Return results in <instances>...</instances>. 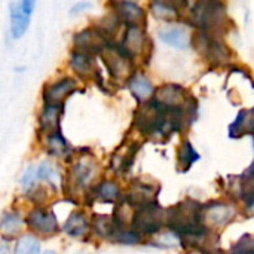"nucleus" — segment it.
I'll return each mask as SVG.
<instances>
[{
    "label": "nucleus",
    "mask_w": 254,
    "mask_h": 254,
    "mask_svg": "<svg viewBox=\"0 0 254 254\" xmlns=\"http://www.w3.org/2000/svg\"><path fill=\"white\" fill-rule=\"evenodd\" d=\"M76 88H77V83L71 77L61 79V80L46 86V89L43 92L45 104H48V106H63V103L76 91Z\"/></svg>",
    "instance_id": "9b49d317"
},
{
    "label": "nucleus",
    "mask_w": 254,
    "mask_h": 254,
    "mask_svg": "<svg viewBox=\"0 0 254 254\" xmlns=\"http://www.w3.org/2000/svg\"><path fill=\"white\" fill-rule=\"evenodd\" d=\"M158 188L149 185V183H143V182H135L131 185L128 195H127V202L129 205H135L138 208L146 207V205H152V204H158Z\"/></svg>",
    "instance_id": "f8f14e48"
},
{
    "label": "nucleus",
    "mask_w": 254,
    "mask_h": 254,
    "mask_svg": "<svg viewBox=\"0 0 254 254\" xmlns=\"http://www.w3.org/2000/svg\"><path fill=\"white\" fill-rule=\"evenodd\" d=\"M135 153H137V146L134 144H128V146H122L115 155H113V159H112V168L116 170V171H128L129 167L132 165L134 162V158H135Z\"/></svg>",
    "instance_id": "4be33fe9"
},
{
    "label": "nucleus",
    "mask_w": 254,
    "mask_h": 254,
    "mask_svg": "<svg viewBox=\"0 0 254 254\" xmlns=\"http://www.w3.org/2000/svg\"><path fill=\"white\" fill-rule=\"evenodd\" d=\"M210 254H254V237L253 235H244L241 237L231 249V252L223 253L220 250L211 252Z\"/></svg>",
    "instance_id": "c85d7f7f"
},
{
    "label": "nucleus",
    "mask_w": 254,
    "mask_h": 254,
    "mask_svg": "<svg viewBox=\"0 0 254 254\" xmlns=\"http://www.w3.org/2000/svg\"><path fill=\"white\" fill-rule=\"evenodd\" d=\"M74 48L77 52L83 54H92V52H101L107 45V34L101 28H86L74 36Z\"/></svg>",
    "instance_id": "0eeeda50"
},
{
    "label": "nucleus",
    "mask_w": 254,
    "mask_h": 254,
    "mask_svg": "<svg viewBox=\"0 0 254 254\" xmlns=\"http://www.w3.org/2000/svg\"><path fill=\"white\" fill-rule=\"evenodd\" d=\"M95 162L92 159H80L70 170V183L74 192H82L89 188L95 177Z\"/></svg>",
    "instance_id": "1a4fd4ad"
},
{
    "label": "nucleus",
    "mask_w": 254,
    "mask_h": 254,
    "mask_svg": "<svg viewBox=\"0 0 254 254\" xmlns=\"http://www.w3.org/2000/svg\"><path fill=\"white\" fill-rule=\"evenodd\" d=\"M190 22L202 33L216 34L226 27V9L219 1H198L190 10Z\"/></svg>",
    "instance_id": "f03ea898"
},
{
    "label": "nucleus",
    "mask_w": 254,
    "mask_h": 254,
    "mask_svg": "<svg viewBox=\"0 0 254 254\" xmlns=\"http://www.w3.org/2000/svg\"><path fill=\"white\" fill-rule=\"evenodd\" d=\"M244 176H246V177H252V179H254V162H253V165L246 171V174H244Z\"/></svg>",
    "instance_id": "72a5a7b5"
},
{
    "label": "nucleus",
    "mask_w": 254,
    "mask_h": 254,
    "mask_svg": "<svg viewBox=\"0 0 254 254\" xmlns=\"http://www.w3.org/2000/svg\"><path fill=\"white\" fill-rule=\"evenodd\" d=\"M94 196L104 202H116L121 198V189L115 182H103L95 188Z\"/></svg>",
    "instance_id": "a878e982"
},
{
    "label": "nucleus",
    "mask_w": 254,
    "mask_h": 254,
    "mask_svg": "<svg viewBox=\"0 0 254 254\" xmlns=\"http://www.w3.org/2000/svg\"><path fill=\"white\" fill-rule=\"evenodd\" d=\"M22 228V220L16 213H6L0 219V234L3 237H15Z\"/></svg>",
    "instance_id": "bb28decb"
},
{
    "label": "nucleus",
    "mask_w": 254,
    "mask_h": 254,
    "mask_svg": "<svg viewBox=\"0 0 254 254\" xmlns=\"http://www.w3.org/2000/svg\"><path fill=\"white\" fill-rule=\"evenodd\" d=\"M254 112L249 110H243L240 112V115L237 116L235 122L231 125V132L229 135L232 138H240L244 134H254Z\"/></svg>",
    "instance_id": "412c9836"
},
{
    "label": "nucleus",
    "mask_w": 254,
    "mask_h": 254,
    "mask_svg": "<svg viewBox=\"0 0 254 254\" xmlns=\"http://www.w3.org/2000/svg\"><path fill=\"white\" fill-rule=\"evenodd\" d=\"M150 9L153 12V15H156L158 18H164V19H173L176 16H179V9L174 3H168V1H153L150 4Z\"/></svg>",
    "instance_id": "c756f323"
},
{
    "label": "nucleus",
    "mask_w": 254,
    "mask_h": 254,
    "mask_svg": "<svg viewBox=\"0 0 254 254\" xmlns=\"http://www.w3.org/2000/svg\"><path fill=\"white\" fill-rule=\"evenodd\" d=\"M92 228L95 231V234L104 240H113L116 231H118V226L115 225L113 219L107 217V216H103V214H97L94 216V220H92Z\"/></svg>",
    "instance_id": "b1692460"
},
{
    "label": "nucleus",
    "mask_w": 254,
    "mask_h": 254,
    "mask_svg": "<svg viewBox=\"0 0 254 254\" xmlns=\"http://www.w3.org/2000/svg\"><path fill=\"white\" fill-rule=\"evenodd\" d=\"M152 100H155L156 103L168 109H183L195 98L190 97L189 92L183 86L176 85V83H168L156 89Z\"/></svg>",
    "instance_id": "423d86ee"
},
{
    "label": "nucleus",
    "mask_w": 254,
    "mask_h": 254,
    "mask_svg": "<svg viewBox=\"0 0 254 254\" xmlns=\"http://www.w3.org/2000/svg\"><path fill=\"white\" fill-rule=\"evenodd\" d=\"M167 222V211H164L158 204L141 207L135 211L131 226L132 231L141 235H152L161 231Z\"/></svg>",
    "instance_id": "7ed1b4c3"
},
{
    "label": "nucleus",
    "mask_w": 254,
    "mask_h": 254,
    "mask_svg": "<svg viewBox=\"0 0 254 254\" xmlns=\"http://www.w3.org/2000/svg\"><path fill=\"white\" fill-rule=\"evenodd\" d=\"M60 121H61V106L45 104V109L42 110L40 118H39L40 131L46 137L57 134L60 131Z\"/></svg>",
    "instance_id": "dca6fc26"
},
{
    "label": "nucleus",
    "mask_w": 254,
    "mask_h": 254,
    "mask_svg": "<svg viewBox=\"0 0 254 254\" xmlns=\"http://www.w3.org/2000/svg\"><path fill=\"white\" fill-rule=\"evenodd\" d=\"M198 159H199V155L192 147V144L188 140L183 141V144H182V147L179 150V167H180V170L188 171L193 165V162L198 161Z\"/></svg>",
    "instance_id": "cd10ccee"
},
{
    "label": "nucleus",
    "mask_w": 254,
    "mask_h": 254,
    "mask_svg": "<svg viewBox=\"0 0 254 254\" xmlns=\"http://www.w3.org/2000/svg\"><path fill=\"white\" fill-rule=\"evenodd\" d=\"M60 174L57 171V168L49 164V162H42L39 165H33L30 167L25 174L22 176V188L30 192V189H33L39 182H46L51 186L55 188V183L58 180Z\"/></svg>",
    "instance_id": "6e6552de"
},
{
    "label": "nucleus",
    "mask_w": 254,
    "mask_h": 254,
    "mask_svg": "<svg viewBox=\"0 0 254 254\" xmlns=\"http://www.w3.org/2000/svg\"><path fill=\"white\" fill-rule=\"evenodd\" d=\"M146 43H147V39H146L144 30L140 25H128L124 34L121 48L127 52V55H129L131 58H135L144 52Z\"/></svg>",
    "instance_id": "ddd939ff"
},
{
    "label": "nucleus",
    "mask_w": 254,
    "mask_h": 254,
    "mask_svg": "<svg viewBox=\"0 0 254 254\" xmlns=\"http://www.w3.org/2000/svg\"><path fill=\"white\" fill-rule=\"evenodd\" d=\"M28 22H30V15L21 9L19 3L10 4V34L15 39L24 36V33L28 28Z\"/></svg>",
    "instance_id": "6ab92c4d"
},
{
    "label": "nucleus",
    "mask_w": 254,
    "mask_h": 254,
    "mask_svg": "<svg viewBox=\"0 0 254 254\" xmlns=\"http://www.w3.org/2000/svg\"><path fill=\"white\" fill-rule=\"evenodd\" d=\"M159 37L167 45H171V46L179 48V49H186L190 45V37H189L188 31L182 27H177V25L162 28L159 31Z\"/></svg>",
    "instance_id": "a211bd4d"
},
{
    "label": "nucleus",
    "mask_w": 254,
    "mask_h": 254,
    "mask_svg": "<svg viewBox=\"0 0 254 254\" xmlns=\"http://www.w3.org/2000/svg\"><path fill=\"white\" fill-rule=\"evenodd\" d=\"M46 150L57 158H67L71 152L70 144L63 138L60 132L46 137Z\"/></svg>",
    "instance_id": "393cba45"
},
{
    "label": "nucleus",
    "mask_w": 254,
    "mask_h": 254,
    "mask_svg": "<svg viewBox=\"0 0 254 254\" xmlns=\"http://www.w3.org/2000/svg\"><path fill=\"white\" fill-rule=\"evenodd\" d=\"M100 54L112 77L122 80V79H129L134 74L132 58L127 55V52L121 46L109 43Z\"/></svg>",
    "instance_id": "39448f33"
},
{
    "label": "nucleus",
    "mask_w": 254,
    "mask_h": 254,
    "mask_svg": "<svg viewBox=\"0 0 254 254\" xmlns=\"http://www.w3.org/2000/svg\"><path fill=\"white\" fill-rule=\"evenodd\" d=\"M70 65L82 77H91L94 74V71H95L92 58L88 54L77 52V51H74L71 54V57H70Z\"/></svg>",
    "instance_id": "5701e85b"
},
{
    "label": "nucleus",
    "mask_w": 254,
    "mask_h": 254,
    "mask_svg": "<svg viewBox=\"0 0 254 254\" xmlns=\"http://www.w3.org/2000/svg\"><path fill=\"white\" fill-rule=\"evenodd\" d=\"M43 254H57V253H55V252H51V250H48L46 253H43Z\"/></svg>",
    "instance_id": "c9c22d12"
},
{
    "label": "nucleus",
    "mask_w": 254,
    "mask_h": 254,
    "mask_svg": "<svg viewBox=\"0 0 254 254\" xmlns=\"http://www.w3.org/2000/svg\"><path fill=\"white\" fill-rule=\"evenodd\" d=\"M40 253V243L34 237H22L16 247L15 254H39Z\"/></svg>",
    "instance_id": "7c9ffc66"
},
{
    "label": "nucleus",
    "mask_w": 254,
    "mask_h": 254,
    "mask_svg": "<svg viewBox=\"0 0 254 254\" xmlns=\"http://www.w3.org/2000/svg\"><path fill=\"white\" fill-rule=\"evenodd\" d=\"M88 229H89L88 219L83 213H79V211L71 213L64 223L65 234L73 238H83L88 234Z\"/></svg>",
    "instance_id": "aec40b11"
},
{
    "label": "nucleus",
    "mask_w": 254,
    "mask_h": 254,
    "mask_svg": "<svg viewBox=\"0 0 254 254\" xmlns=\"http://www.w3.org/2000/svg\"><path fill=\"white\" fill-rule=\"evenodd\" d=\"M112 6L115 7V16L119 21L127 22L128 25H140L144 21V12L137 3L115 1L112 3Z\"/></svg>",
    "instance_id": "4468645a"
},
{
    "label": "nucleus",
    "mask_w": 254,
    "mask_h": 254,
    "mask_svg": "<svg viewBox=\"0 0 254 254\" xmlns=\"http://www.w3.org/2000/svg\"><path fill=\"white\" fill-rule=\"evenodd\" d=\"M234 214H235L234 208L229 205H225V204L204 205V210H202L205 228L208 226V223H211L213 226H223L234 217Z\"/></svg>",
    "instance_id": "2eb2a0df"
},
{
    "label": "nucleus",
    "mask_w": 254,
    "mask_h": 254,
    "mask_svg": "<svg viewBox=\"0 0 254 254\" xmlns=\"http://www.w3.org/2000/svg\"><path fill=\"white\" fill-rule=\"evenodd\" d=\"M196 100L190 101L183 109H168L155 100H149L135 110L134 127L146 137L165 138L186 129L196 119Z\"/></svg>",
    "instance_id": "f257e3e1"
},
{
    "label": "nucleus",
    "mask_w": 254,
    "mask_h": 254,
    "mask_svg": "<svg viewBox=\"0 0 254 254\" xmlns=\"http://www.w3.org/2000/svg\"><path fill=\"white\" fill-rule=\"evenodd\" d=\"M195 49L210 63L214 65H223L229 61L231 52L226 48V45L217 37V34L202 33L199 31L195 34L193 39Z\"/></svg>",
    "instance_id": "20e7f679"
},
{
    "label": "nucleus",
    "mask_w": 254,
    "mask_h": 254,
    "mask_svg": "<svg viewBox=\"0 0 254 254\" xmlns=\"http://www.w3.org/2000/svg\"><path fill=\"white\" fill-rule=\"evenodd\" d=\"M128 88L132 92V95L140 101H149V98L155 94V88L152 82L141 73H134L128 79Z\"/></svg>",
    "instance_id": "f3484780"
},
{
    "label": "nucleus",
    "mask_w": 254,
    "mask_h": 254,
    "mask_svg": "<svg viewBox=\"0 0 254 254\" xmlns=\"http://www.w3.org/2000/svg\"><path fill=\"white\" fill-rule=\"evenodd\" d=\"M241 199L244 201L249 210H254V179L252 177H246V176L243 177Z\"/></svg>",
    "instance_id": "2f4dec72"
},
{
    "label": "nucleus",
    "mask_w": 254,
    "mask_h": 254,
    "mask_svg": "<svg viewBox=\"0 0 254 254\" xmlns=\"http://www.w3.org/2000/svg\"><path fill=\"white\" fill-rule=\"evenodd\" d=\"M27 225L30 226V229H33L37 234L42 235H52L58 231V222L57 217L52 211L45 210V208H34L28 217H27Z\"/></svg>",
    "instance_id": "9d476101"
},
{
    "label": "nucleus",
    "mask_w": 254,
    "mask_h": 254,
    "mask_svg": "<svg viewBox=\"0 0 254 254\" xmlns=\"http://www.w3.org/2000/svg\"><path fill=\"white\" fill-rule=\"evenodd\" d=\"M0 254H7V247L3 243H0Z\"/></svg>",
    "instance_id": "f704fd0d"
},
{
    "label": "nucleus",
    "mask_w": 254,
    "mask_h": 254,
    "mask_svg": "<svg viewBox=\"0 0 254 254\" xmlns=\"http://www.w3.org/2000/svg\"><path fill=\"white\" fill-rule=\"evenodd\" d=\"M91 6H92L91 3H86V1H85V3H82V1H80V3H76V4L71 7V12H73V13H80V12H83V10L89 9Z\"/></svg>",
    "instance_id": "473e14b6"
}]
</instances>
